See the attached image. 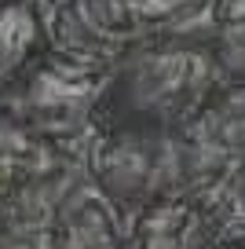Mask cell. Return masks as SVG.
Returning <instances> with one entry per match:
<instances>
[{
	"instance_id": "obj_1",
	"label": "cell",
	"mask_w": 245,
	"mask_h": 249,
	"mask_svg": "<svg viewBox=\"0 0 245 249\" xmlns=\"http://www.w3.org/2000/svg\"><path fill=\"white\" fill-rule=\"evenodd\" d=\"M227 73L230 59L212 40V33L209 37H191L187 30L165 33L117 55L114 85L99 114H117L128 121L183 132Z\"/></svg>"
},
{
	"instance_id": "obj_2",
	"label": "cell",
	"mask_w": 245,
	"mask_h": 249,
	"mask_svg": "<svg viewBox=\"0 0 245 249\" xmlns=\"http://www.w3.org/2000/svg\"><path fill=\"white\" fill-rule=\"evenodd\" d=\"M81 165L124 216L169 187L223 176L198 158L187 132L128 121L117 114L95 117V124L81 140Z\"/></svg>"
},
{
	"instance_id": "obj_3",
	"label": "cell",
	"mask_w": 245,
	"mask_h": 249,
	"mask_svg": "<svg viewBox=\"0 0 245 249\" xmlns=\"http://www.w3.org/2000/svg\"><path fill=\"white\" fill-rule=\"evenodd\" d=\"M117 55L88 40H55L30 66L22 81L0 107L26 121L30 128L81 150V140L106 107L117 73Z\"/></svg>"
},
{
	"instance_id": "obj_4",
	"label": "cell",
	"mask_w": 245,
	"mask_h": 249,
	"mask_svg": "<svg viewBox=\"0 0 245 249\" xmlns=\"http://www.w3.org/2000/svg\"><path fill=\"white\" fill-rule=\"evenodd\" d=\"M212 0H62L59 26H70L77 40L124 52L132 44L183 33L205 18Z\"/></svg>"
},
{
	"instance_id": "obj_5",
	"label": "cell",
	"mask_w": 245,
	"mask_h": 249,
	"mask_svg": "<svg viewBox=\"0 0 245 249\" xmlns=\"http://www.w3.org/2000/svg\"><path fill=\"white\" fill-rule=\"evenodd\" d=\"M220 179H191L146 198L124 216V249L220 246Z\"/></svg>"
},
{
	"instance_id": "obj_6",
	"label": "cell",
	"mask_w": 245,
	"mask_h": 249,
	"mask_svg": "<svg viewBox=\"0 0 245 249\" xmlns=\"http://www.w3.org/2000/svg\"><path fill=\"white\" fill-rule=\"evenodd\" d=\"M44 246L55 249H124V213L77 161L62 176L44 224Z\"/></svg>"
},
{
	"instance_id": "obj_7",
	"label": "cell",
	"mask_w": 245,
	"mask_h": 249,
	"mask_svg": "<svg viewBox=\"0 0 245 249\" xmlns=\"http://www.w3.org/2000/svg\"><path fill=\"white\" fill-rule=\"evenodd\" d=\"M77 161H81L77 147L37 132L0 107V202L62 176Z\"/></svg>"
},
{
	"instance_id": "obj_8",
	"label": "cell",
	"mask_w": 245,
	"mask_h": 249,
	"mask_svg": "<svg viewBox=\"0 0 245 249\" xmlns=\"http://www.w3.org/2000/svg\"><path fill=\"white\" fill-rule=\"evenodd\" d=\"M59 40L55 0H0V103Z\"/></svg>"
},
{
	"instance_id": "obj_9",
	"label": "cell",
	"mask_w": 245,
	"mask_h": 249,
	"mask_svg": "<svg viewBox=\"0 0 245 249\" xmlns=\"http://www.w3.org/2000/svg\"><path fill=\"white\" fill-rule=\"evenodd\" d=\"M183 132L198 158L216 172L245 158V70H230L223 77Z\"/></svg>"
},
{
	"instance_id": "obj_10",
	"label": "cell",
	"mask_w": 245,
	"mask_h": 249,
	"mask_svg": "<svg viewBox=\"0 0 245 249\" xmlns=\"http://www.w3.org/2000/svg\"><path fill=\"white\" fill-rule=\"evenodd\" d=\"M216 202H220V246H245V158L223 169Z\"/></svg>"
},
{
	"instance_id": "obj_11",
	"label": "cell",
	"mask_w": 245,
	"mask_h": 249,
	"mask_svg": "<svg viewBox=\"0 0 245 249\" xmlns=\"http://www.w3.org/2000/svg\"><path fill=\"white\" fill-rule=\"evenodd\" d=\"M205 22L212 40L223 48V55L245 62V0H212Z\"/></svg>"
}]
</instances>
